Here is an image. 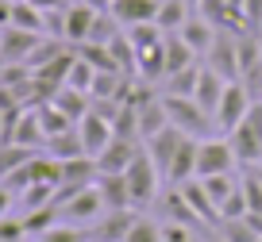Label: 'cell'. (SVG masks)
<instances>
[{"instance_id": "obj_1", "label": "cell", "mask_w": 262, "mask_h": 242, "mask_svg": "<svg viewBox=\"0 0 262 242\" xmlns=\"http://www.w3.org/2000/svg\"><path fill=\"white\" fill-rule=\"evenodd\" d=\"M162 108H166V119L170 127H178L181 135H193V138H208L216 131V119L196 104L193 96H178V92H162Z\"/></svg>"}, {"instance_id": "obj_2", "label": "cell", "mask_w": 262, "mask_h": 242, "mask_svg": "<svg viewBox=\"0 0 262 242\" xmlns=\"http://www.w3.org/2000/svg\"><path fill=\"white\" fill-rule=\"evenodd\" d=\"M123 181H127V192H131V208H150V204L158 200L162 173H158L155 158L147 154V146H143V150L135 154V161L123 170Z\"/></svg>"}, {"instance_id": "obj_3", "label": "cell", "mask_w": 262, "mask_h": 242, "mask_svg": "<svg viewBox=\"0 0 262 242\" xmlns=\"http://www.w3.org/2000/svg\"><path fill=\"white\" fill-rule=\"evenodd\" d=\"M228 138L243 170H262V100H254V108L243 115L235 131H228Z\"/></svg>"}, {"instance_id": "obj_4", "label": "cell", "mask_w": 262, "mask_h": 242, "mask_svg": "<svg viewBox=\"0 0 262 242\" xmlns=\"http://www.w3.org/2000/svg\"><path fill=\"white\" fill-rule=\"evenodd\" d=\"M239 170V158H235V146L231 138H201L196 142V177H212V173H235Z\"/></svg>"}, {"instance_id": "obj_5", "label": "cell", "mask_w": 262, "mask_h": 242, "mask_svg": "<svg viewBox=\"0 0 262 242\" xmlns=\"http://www.w3.org/2000/svg\"><path fill=\"white\" fill-rule=\"evenodd\" d=\"M251 108H254V96L247 92V85H243V81H228V89H224L220 104H216V112H212L216 131H224V135H228V131H235Z\"/></svg>"}, {"instance_id": "obj_6", "label": "cell", "mask_w": 262, "mask_h": 242, "mask_svg": "<svg viewBox=\"0 0 262 242\" xmlns=\"http://www.w3.org/2000/svg\"><path fill=\"white\" fill-rule=\"evenodd\" d=\"M104 211L108 208H104V200H100L97 185L81 188V192H74L66 204H58V219H62V223H74V227H93Z\"/></svg>"}, {"instance_id": "obj_7", "label": "cell", "mask_w": 262, "mask_h": 242, "mask_svg": "<svg viewBox=\"0 0 262 242\" xmlns=\"http://www.w3.org/2000/svg\"><path fill=\"white\" fill-rule=\"evenodd\" d=\"M205 65H212L224 81H239V31H228L220 27L212 50L205 54Z\"/></svg>"}, {"instance_id": "obj_8", "label": "cell", "mask_w": 262, "mask_h": 242, "mask_svg": "<svg viewBox=\"0 0 262 242\" xmlns=\"http://www.w3.org/2000/svg\"><path fill=\"white\" fill-rule=\"evenodd\" d=\"M100 12L93 8V4H85V0H74V4H66V27H62V39L74 42V46H81V42L93 39V27H97Z\"/></svg>"}, {"instance_id": "obj_9", "label": "cell", "mask_w": 262, "mask_h": 242, "mask_svg": "<svg viewBox=\"0 0 262 242\" xmlns=\"http://www.w3.org/2000/svg\"><path fill=\"white\" fill-rule=\"evenodd\" d=\"M42 42V35L24 31V27H4L0 31V62H27L35 54V46Z\"/></svg>"}, {"instance_id": "obj_10", "label": "cell", "mask_w": 262, "mask_h": 242, "mask_svg": "<svg viewBox=\"0 0 262 242\" xmlns=\"http://www.w3.org/2000/svg\"><path fill=\"white\" fill-rule=\"evenodd\" d=\"M139 150H143V142H131V138L116 135L112 142L93 158V161H97V173H123L131 161H135V154H139Z\"/></svg>"}, {"instance_id": "obj_11", "label": "cell", "mask_w": 262, "mask_h": 242, "mask_svg": "<svg viewBox=\"0 0 262 242\" xmlns=\"http://www.w3.org/2000/svg\"><path fill=\"white\" fill-rule=\"evenodd\" d=\"M77 135H81L85 154H89V158H97V154L116 138V131H112V119H104L100 112H93V108H89V115L77 123Z\"/></svg>"}, {"instance_id": "obj_12", "label": "cell", "mask_w": 262, "mask_h": 242, "mask_svg": "<svg viewBox=\"0 0 262 242\" xmlns=\"http://www.w3.org/2000/svg\"><path fill=\"white\" fill-rule=\"evenodd\" d=\"M135 219H139V215H135V208L104 211V215L89 227V231H93V242H123V238H127V231L135 227Z\"/></svg>"}, {"instance_id": "obj_13", "label": "cell", "mask_w": 262, "mask_h": 242, "mask_svg": "<svg viewBox=\"0 0 262 242\" xmlns=\"http://www.w3.org/2000/svg\"><path fill=\"white\" fill-rule=\"evenodd\" d=\"M181 39L189 42V50H193L196 58H205L208 50H212V42H216V35H220V27L212 23V19L208 16H201V12H193V16L185 19V23H181Z\"/></svg>"}, {"instance_id": "obj_14", "label": "cell", "mask_w": 262, "mask_h": 242, "mask_svg": "<svg viewBox=\"0 0 262 242\" xmlns=\"http://www.w3.org/2000/svg\"><path fill=\"white\" fill-rule=\"evenodd\" d=\"M158 4L162 0H112V19L120 27H135V23H155Z\"/></svg>"}, {"instance_id": "obj_15", "label": "cell", "mask_w": 262, "mask_h": 242, "mask_svg": "<svg viewBox=\"0 0 262 242\" xmlns=\"http://www.w3.org/2000/svg\"><path fill=\"white\" fill-rule=\"evenodd\" d=\"M196 142H201V138H193V135L181 138L178 154H173V161H170V173H166V185H185V181L196 177Z\"/></svg>"}, {"instance_id": "obj_16", "label": "cell", "mask_w": 262, "mask_h": 242, "mask_svg": "<svg viewBox=\"0 0 262 242\" xmlns=\"http://www.w3.org/2000/svg\"><path fill=\"white\" fill-rule=\"evenodd\" d=\"M181 188V196L189 200V208L201 215V223L205 227H220V208L212 204V196L205 192V185H201V177H193V181H185V185H178Z\"/></svg>"}, {"instance_id": "obj_17", "label": "cell", "mask_w": 262, "mask_h": 242, "mask_svg": "<svg viewBox=\"0 0 262 242\" xmlns=\"http://www.w3.org/2000/svg\"><path fill=\"white\" fill-rule=\"evenodd\" d=\"M224 89H228V81H224L220 73L212 69V65H205V62H201V81H196V92H193V100H196L201 108H205L208 115L216 112V104H220Z\"/></svg>"}, {"instance_id": "obj_18", "label": "cell", "mask_w": 262, "mask_h": 242, "mask_svg": "<svg viewBox=\"0 0 262 242\" xmlns=\"http://www.w3.org/2000/svg\"><path fill=\"white\" fill-rule=\"evenodd\" d=\"M97 192L100 200H104L108 211H120V208H131V192H127V181H123V173H97Z\"/></svg>"}, {"instance_id": "obj_19", "label": "cell", "mask_w": 262, "mask_h": 242, "mask_svg": "<svg viewBox=\"0 0 262 242\" xmlns=\"http://www.w3.org/2000/svg\"><path fill=\"white\" fill-rule=\"evenodd\" d=\"M162 208H166V219H173V223H185V227H193V231H205L201 215L189 208V200L181 196V188H178V185H170V192L162 196Z\"/></svg>"}, {"instance_id": "obj_20", "label": "cell", "mask_w": 262, "mask_h": 242, "mask_svg": "<svg viewBox=\"0 0 262 242\" xmlns=\"http://www.w3.org/2000/svg\"><path fill=\"white\" fill-rule=\"evenodd\" d=\"M193 62H196V54L189 50V42L181 39L178 31H170V35H166V77L181 73L185 65H193ZM166 77H162V81H166Z\"/></svg>"}, {"instance_id": "obj_21", "label": "cell", "mask_w": 262, "mask_h": 242, "mask_svg": "<svg viewBox=\"0 0 262 242\" xmlns=\"http://www.w3.org/2000/svg\"><path fill=\"white\" fill-rule=\"evenodd\" d=\"M12 27H24V31L47 35V12L35 8L31 0H12Z\"/></svg>"}, {"instance_id": "obj_22", "label": "cell", "mask_w": 262, "mask_h": 242, "mask_svg": "<svg viewBox=\"0 0 262 242\" xmlns=\"http://www.w3.org/2000/svg\"><path fill=\"white\" fill-rule=\"evenodd\" d=\"M189 16H193V8H189L185 0H162V4H158L155 23L162 27L166 35H170V31H181V23H185Z\"/></svg>"}, {"instance_id": "obj_23", "label": "cell", "mask_w": 262, "mask_h": 242, "mask_svg": "<svg viewBox=\"0 0 262 242\" xmlns=\"http://www.w3.org/2000/svg\"><path fill=\"white\" fill-rule=\"evenodd\" d=\"M239 181H243L239 173H212V177H201V185H205V192L212 196L216 208H224V200L239 188Z\"/></svg>"}, {"instance_id": "obj_24", "label": "cell", "mask_w": 262, "mask_h": 242, "mask_svg": "<svg viewBox=\"0 0 262 242\" xmlns=\"http://www.w3.org/2000/svg\"><path fill=\"white\" fill-rule=\"evenodd\" d=\"M35 242H93L89 227H74V223H62L58 219L54 227H47L42 234H35Z\"/></svg>"}, {"instance_id": "obj_25", "label": "cell", "mask_w": 262, "mask_h": 242, "mask_svg": "<svg viewBox=\"0 0 262 242\" xmlns=\"http://www.w3.org/2000/svg\"><path fill=\"white\" fill-rule=\"evenodd\" d=\"M47 154H54V158H81L85 154V146H81V135H77V127H70V131H62V135H54V138H47Z\"/></svg>"}, {"instance_id": "obj_26", "label": "cell", "mask_w": 262, "mask_h": 242, "mask_svg": "<svg viewBox=\"0 0 262 242\" xmlns=\"http://www.w3.org/2000/svg\"><path fill=\"white\" fill-rule=\"evenodd\" d=\"M196 81H201V62L185 65L181 73H173V77L162 81V92H178V96H193L196 92Z\"/></svg>"}, {"instance_id": "obj_27", "label": "cell", "mask_w": 262, "mask_h": 242, "mask_svg": "<svg viewBox=\"0 0 262 242\" xmlns=\"http://www.w3.org/2000/svg\"><path fill=\"white\" fill-rule=\"evenodd\" d=\"M216 234H220V238H228V242H258V231H254L247 219H220Z\"/></svg>"}, {"instance_id": "obj_28", "label": "cell", "mask_w": 262, "mask_h": 242, "mask_svg": "<svg viewBox=\"0 0 262 242\" xmlns=\"http://www.w3.org/2000/svg\"><path fill=\"white\" fill-rule=\"evenodd\" d=\"M54 223H58V208H54V204H47V208H35V211H24L27 234H42L47 227H54Z\"/></svg>"}, {"instance_id": "obj_29", "label": "cell", "mask_w": 262, "mask_h": 242, "mask_svg": "<svg viewBox=\"0 0 262 242\" xmlns=\"http://www.w3.org/2000/svg\"><path fill=\"white\" fill-rule=\"evenodd\" d=\"M93 77H97V69H93V65L85 62L81 54H77V58H74V65H70V77H66V85H70V89L89 92V89H93Z\"/></svg>"}, {"instance_id": "obj_30", "label": "cell", "mask_w": 262, "mask_h": 242, "mask_svg": "<svg viewBox=\"0 0 262 242\" xmlns=\"http://www.w3.org/2000/svg\"><path fill=\"white\" fill-rule=\"evenodd\" d=\"M243 196H247V211L262 215V173L258 170H247L243 173Z\"/></svg>"}, {"instance_id": "obj_31", "label": "cell", "mask_w": 262, "mask_h": 242, "mask_svg": "<svg viewBox=\"0 0 262 242\" xmlns=\"http://www.w3.org/2000/svg\"><path fill=\"white\" fill-rule=\"evenodd\" d=\"M123 242H162V223H155V219L139 215L135 219V227L127 231V238Z\"/></svg>"}, {"instance_id": "obj_32", "label": "cell", "mask_w": 262, "mask_h": 242, "mask_svg": "<svg viewBox=\"0 0 262 242\" xmlns=\"http://www.w3.org/2000/svg\"><path fill=\"white\" fill-rule=\"evenodd\" d=\"M162 242H196V231L185 223H173V219H166L162 223Z\"/></svg>"}, {"instance_id": "obj_33", "label": "cell", "mask_w": 262, "mask_h": 242, "mask_svg": "<svg viewBox=\"0 0 262 242\" xmlns=\"http://www.w3.org/2000/svg\"><path fill=\"white\" fill-rule=\"evenodd\" d=\"M243 27L262 35V0H243Z\"/></svg>"}, {"instance_id": "obj_34", "label": "cell", "mask_w": 262, "mask_h": 242, "mask_svg": "<svg viewBox=\"0 0 262 242\" xmlns=\"http://www.w3.org/2000/svg\"><path fill=\"white\" fill-rule=\"evenodd\" d=\"M12 204H16V192H12L4 181H0V219L4 215H12Z\"/></svg>"}, {"instance_id": "obj_35", "label": "cell", "mask_w": 262, "mask_h": 242, "mask_svg": "<svg viewBox=\"0 0 262 242\" xmlns=\"http://www.w3.org/2000/svg\"><path fill=\"white\" fill-rule=\"evenodd\" d=\"M85 4H93L97 12H108V8H112V0H85Z\"/></svg>"}, {"instance_id": "obj_36", "label": "cell", "mask_w": 262, "mask_h": 242, "mask_svg": "<svg viewBox=\"0 0 262 242\" xmlns=\"http://www.w3.org/2000/svg\"><path fill=\"white\" fill-rule=\"evenodd\" d=\"M185 4H189V8H193V12H196V4H201V0H185Z\"/></svg>"}, {"instance_id": "obj_37", "label": "cell", "mask_w": 262, "mask_h": 242, "mask_svg": "<svg viewBox=\"0 0 262 242\" xmlns=\"http://www.w3.org/2000/svg\"><path fill=\"white\" fill-rule=\"evenodd\" d=\"M208 242H228V238H220V234H212V238H208Z\"/></svg>"}, {"instance_id": "obj_38", "label": "cell", "mask_w": 262, "mask_h": 242, "mask_svg": "<svg viewBox=\"0 0 262 242\" xmlns=\"http://www.w3.org/2000/svg\"><path fill=\"white\" fill-rule=\"evenodd\" d=\"M0 242H4V238H0ZM19 242H24V238H19Z\"/></svg>"}, {"instance_id": "obj_39", "label": "cell", "mask_w": 262, "mask_h": 242, "mask_svg": "<svg viewBox=\"0 0 262 242\" xmlns=\"http://www.w3.org/2000/svg\"><path fill=\"white\" fill-rule=\"evenodd\" d=\"M258 42H262V35H258Z\"/></svg>"}, {"instance_id": "obj_40", "label": "cell", "mask_w": 262, "mask_h": 242, "mask_svg": "<svg viewBox=\"0 0 262 242\" xmlns=\"http://www.w3.org/2000/svg\"><path fill=\"white\" fill-rule=\"evenodd\" d=\"M258 242H262V234H258Z\"/></svg>"}, {"instance_id": "obj_41", "label": "cell", "mask_w": 262, "mask_h": 242, "mask_svg": "<svg viewBox=\"0 0 262 242\" xmlns=\"http://www.w3.org/2000/svg\"><path fill=\"white\" fill-rule=\"evenodd\" d=\"M0 31H4V27H0Z\"/></svg>"}, {"instance_id": "obj_42", "label": "cell", "mask_w": 262, "mask_h": 242, "mask_svg": "<svg viewBox=\"0 0 262 242\" xmlns=\"http://www.w3.org/2000/svg\"><path fill=\"white\" fill-rule=\"evenodd\" d=\"M258 173H262V170H258Z\"/></svg>"}]
</instances>
